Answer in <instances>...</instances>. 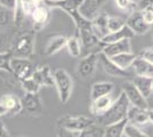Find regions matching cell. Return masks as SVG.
Returning <instances> with one entry per match:
<instances>
[{
    "label": "cell",
    "instance_id": "obj_1",
    "mask_svg": "<svg viewBox=\"0 0 153 137\" xmlns=\"http://www.w3.org/2000/svg\"><path fill=\"white\" fill-rule=\"evenodd\" d=\"M83 0H42V4L51 8H58L70 16L76 24V31L80 30H91V21L86 20L79 12Z\"/></svg>",
    "mask_w": 153,
    "mask_h": 137
},
{
    "label": "cell",
    "instance_id": "obj_2",
    "mask_svg": "<svg viewBox=\"0 0 153 137\" xmlns=\"http://www.w3.org/2000/svg\"><path fill=\"white\" fill-rule=\"evenodd\" d=\"M129 109H130V103L128 101L126 94L121 91L118 98L113 102V104L111 105V107L102 117L98 118V122L102 124V127L118 124L122 120L127 119Z\"/></svg>",
    "mask_w": 153,
    "mask_h": 137
},
{
    "label": "cell",
    "instance_id": "obj_3",
    "mask_svg": "<svg viewBox=\"0 0 153 137\" xmlns=\"http://www.w3.org/2000/svg\"><path fill=\"white\" fill-rule=\"evenodd\" d=\"M53 78H54V86L56 87L61 103L66 104L70 101L73 90L72 77L64 69H57L53 73Z\"/></svg>",
    "mask_w": 153,
    "mask_h": 137
},
{
    "label": "cell",
    "instance_id": "obj_4",
    "mask_svg": "<svg viewBox=\"0 0 153 137\" xmlns=\"http://www.w3.org/2000/svg\"><path fill=\"white\" fill-rule=\"evenodd\" d=\"M36 44V32L34 31H26L23 32L14 44L13 49L10 50L14 57L19 59H29L33 54Z\"/></svg>",
    "mask_w": 153,
    "mask_h": 137
},
{
    "label": "cell",
    "instance_id": "obj_5",
    "mask_svg": "<svg viewBox=\"0 0 153 137\" xmlns=\"http://www.w3.org/2000/svg\"><path fill=\"white\" fill-rule=\"evenodd\" d=\"M58 127L63 128L70 133H81L88 127L95 124V120L90 117L86 116H70L66 114L64 117L59 118L57 121Z\"/></svg>",
    "mask_w": 153,
    "mask_h": 137
},
{
    "label": "cell",
    "instance_id": "obj_6",
    "mask_svg": "<svg viewBox=\"0 0 153 137\" xmlns=\"http://www.w3.org/2000/svg\"><path fill=\"white\" fill-rule=\"evenodd\" d=\"M10 69H12V74L19 79V81L31 78L36 70L33 63L30 59H19V57H14V56L10 59Z\"/></svg>",
    "mask_w": 153,
    "mask_h": 137
},
{
    "label": "cell",
    "instance_id": "obj_7",
    "mask_svg": "<svg viewBox=\"0 0 153 137\" xmlns=\"http://www.w3.org/2000/svg\"><path fill=\"white\" fill-rule=\"evenodd\" d=\"M29 16L31 17L33 31L36 32V31L42 30L49 23V20H51V10H49L48 7L45 6L41 2V4H38V5L33 6Z\"/></svg>",
    "mask_w": 153,
    "mask_h": 137
},
{
    "label": "cell",
    "instance_id": "obj_8",
    "mask_svg": "<svg viewBox=\"0 0 153 137\" xmlns=\"http://www.w3.org/2000/svg\"><path fill=\"white\" fill-rule=\"evenodd\" d=\"M122 91L126 94L130 105H133L135 107L149 110V103L146 98L142 95V93L137 89V87L133 84V81H126L122 85Z\"/></svg>",
    "mask_w": 153,
    "mask_h": 137
},
{
    "label": "cell",
    "instance_id": "obj_9",
    "mask_svg": "<svg viewBox=\"0 0 153 137\" xmlns=\"http://www.w3.org/2000/svg\"><path fill=\"white\" fill-rule=\"evenodd\" d=\"M76 33L79 36L80 42H81L82 50H90L89 54L102 53L100 50H103L104 45L91 30H80V31H76Z\"/></svg>",
    "mask_w": 153,
    "mask_h": 137
},
{
    "label": "cell",
    "instance_id": "obj_10",
    "mask_svg": "<svg viewBox=\"0 0 153 137\" xmlns=\"http://www.w3.org/2000/svg\"><path fill=\"white\" fill-rule=\"evenodd\" d=\"M98 55L100 53H91L79 61L76 66V73L81 78H88L95 72L96 66L98 64Z\"/></svg>",
    "mask_w": 153,
    "mask_h": 137
},
{
    "label": "cell",
    "instance_id": "obj_11",
    "mask_svg": "<svg viewBox=\"0 0 153 137\" xmlns=\"http://www.w3.org/2000/svg\"><path fill=\"white\" fill-rule=\"evenodd\" d=\"M108 0H83L79 12L86 20L93 21L96 16L101 14V8Z\"/></svg>",
    "mask_w": 153,
    "mask_h": 137
},
{
    "label": "cell",
    "instance_id": "obj_12",
    "mask_svg": "<svg viewBox=\"0 0 153 137\" xmlns=\"http://www.w3.org/2000/svg\"><path fill=\"white\" fill-rule=\"evenodd\" d=\"M126 25L135 34H145L150 29V26L145 24V22L143 21L142 12L140 10H135L131 14H129L127 21H126Z\"/></svg>",
    "mask_w": 153,
    "mask_h": 137
},
{
    "label": "cell",
    "instance_id": "obj_13",
    "mask_svg": "<svg viewBox=\"0 0 153 137\" xmlns=\"http://www.w3.org/2000/svg\"><path fill=\"white\" fill-rule=\"evenodd\" d=\"M102 53L108 59L117 56L119 54H123V53H131L130 39H125L121 41H118V42H114V44L104 46Z\"/></svg>",
    "mask_w": 153,
    "mask_h": 137
},
{
    "label": "cell",
    "instance_id": "obj_14",
    "mask_svg": "<svg viewBox=\"0 0 153 137\" xmlns=\"http://www.w3.org/2000/svg\"><path fill=\"white\" fill-rule=\"evenodd\" d=\"M23 109L30 114H40L42 112V102L39 94H25L22 99Z\"/></svg>",
    "mask_w": 153,
    "mask_h": 137
},
{
    "label": "cell",
    "instance_id": "obj_15",
    "mask_svg": "<svg viewBox=\"0 0 153 137\" xmlns=\"http://www.w3.org/2000/svg\"><path fill=\"white\" fill-rule=\"evenodd\" d=\"M0 105H2L7 110L8 114H19V112L23 110L22 101L17 96L12 95V94H6L0 97Z\"/></svg>",
    "mask_w": 153,
    "mask_h": 137
},
{
    "label": "cell",
    "instance_id": "obj_16",
    "mask_svg": "<svg viewBox=\"0 0 153 137\" xmlns=\"http://www.w3.org/2000/svg\"><path fill=\"white\" fill-rule=\"evenodd\" d=\"M98 62L101 63L104 72L110 74V76H113V77H117V78L118 77H127V76H129V73L127 71L120 69L115 63H113L111 61V59L106 57L103 53H100V55H98Z\"/></svg>",
    "mask_w": 153,
    "mask_h": 137
},
{
    "label": "cell",
    "instance_id": "obj_17",
    "mask_svg": "<svg viewBox=\"0 0 153 137\" xmlns=\"http://www.w3.org/2000/svg\"><path fill=\"white\" fill-rule=\"evenodd\" d=\"M32 78L38 82L40 87H53L54 86L53 73L48 65L37 67L32 74Z\"/></svg>",
    "mask_w": 153,
    "mask_h": 137
},
{
    "label": "cell",
    "instance_id": "obj_18",
    "mask_svg": "<svg viewBox=\"0 0 153 137\" xmlns=\"http://www.w3.org/2000/svg\"><path fill=\"white\" fill-rule=\"evenodd\" d=\"M113 99L111 97V95H106V96H103L95 99V101H91L90 103V112L91 114L96 116L97 118L102 117L105 112L108 111V109L111 107V105L113 104Z\"/></svg>",
    "mask_w": 153,
    "mask_h": 137
},
{
    "label": "cell",
    "instance_id": "obj_19",
    "mask_svg": "<svg viewBox=\"0 0 153 137\" xmlns=\"http://www.w3.org/2000/svg\"><path fill=\"white\" fill-rule=\"evenodd\" d=\"M66 42H68V38L64 36H55L47 41L45 48L42 50V54L46 56H51L55 55L56 53L62 50L63 48L66 47Z\"/></svg>",
    "mask_w": 153,
    "mask_h": 137
},
{
    "label": "cell",
    "instance_id": "obj_20",
    "mask_svg": "<svg viewBox=\"0 0 153 137\" xmlns=\"http://www.w3.org/2000/svg\"><path fill=\"white\" fill-rule=\"evenodd\" d=\"M128 122L133 124L135 126L140 124H146L150 122V117H149V110H144V109H140V107H130L128 111Z\"/></svg>",
    "mask_w": 153,
    "mask_h": 137
},
{
    "label": "cell",
    "instance_id": "obj_21",
    "mask_svg": "<svg viewBox=\"0 0 153 137\" xmlns=\"http://www.w3.org/2000/svg\"><path fill=\"white\" fill-rule=\"evenodd\" d=\"M108 16L101 13L91 21V31L97 36V38L102 40L108 34Z\"/></svg>",
    "mask_w": 153,
    "mask_h": 137
},
{
    "label": "cell",
    "instance_id": "obj_22",
    "mask_svg": "<svg viewBox=\"0 0 153 137\" xmlns=\"http://www.w3.org/2000/svg\"><path fill=\"white\" fill-rule=\"evenodd\" d=\"M135 36H136V34L126 25L123 29H121L120 31H117V32H113V33H108V36H106L105 38H103L101 41H102L103 45L106 46V45H110V44H114V42H118V41H121V40H125V39H131V38H134Z\"/></svg>",
    "mask_w": 153,
    "mask_h": 137
},
{
    "label": "cell",
    "instance_id": "obj_23",
    "mask_svg": "<svg viewBox=\"0 0 153 137\" xmlns=\"http://www.w3.org/2000/svg\"><path fill=\"white\" fill-rule=\"evenodd\" d=\"M113 88H114V85L112 82H108V81L95 82L91 86V89H90V99L95 101V99L103 97V96L111 95Z\"/></svg>",
    "mask_w": 153,
    "mask_h": 137
},
{
    "label": "cell",
    "instance_id": "obj_24",
    "mask_svg": "<svg viewBox=\"0 0 153 137\" xmlns=\"http://www.w3.org/2000/svg\"><path fill=\"white\" fill-rule=\"evenodd\" d=\"M131 69L134 70L135 74L137 77H145V78L153 79V64L149 63L147 61L140 59L138 56L133 63Z\"/></svg>",
    "mask_w": 153,
    "mask_h": 137
},
{
    "label": "cell",
    "instance_id": "obj_25",
    "mask_svg": "<svg viewBox=\"0 0 153 137\" xmlns=\"http://www.w3.org/2000/svg\"><path fill=\"white\" fill-rule=\"evenodd\" d=\"M137 59V55H135L134 53H123V54H119L117 56L111 57V61L115 63L120 69L127 71V69L131 67L133 63L135 62V59Z\"/></svg>",
    "mask_w": 153,
    "mask_h": 137
},
{
    "label": "cell",
    "instance_id": "obj_26",
    "mask_svg": "<svg viewBox=\"0 0 153 137\" xmlns=\"http://www.w3.org/2000/svg\"><path fill=\"white\" fill-rule=\"evenodd\" d=\"M152 78H145V77H137L133 80V84H134L137 89L142 93V95L145 98H147L151 94H152Z\"/></svg>",
    "mask_w": 153,
    "mask_h": 137
},
{
    "label": "cell",
    "instance_id": "obj_27",
    "mask_svg": "<svg viewBox=\"0 0 153 137\" xmlns=\"http://www.w3.org/2000/svg\"><path fill=\"white\" fill-rule=\"evenodd\" d=\"M128 124V119H125L120 122L114 124H110L104 127L105 131H104V137H122L123 133H125V128Z\"/></svg>",
    "mask_w": 153,
    "mask_h": 137
},
{
    "label": "cell",
    "instance_id": "obj_28",
    "mask_svg": "<svg viewBox=\"0 0 153 137\" xmlns=\"http://www.w3.org/2000/svg\"><path fill=\"white\" fill-rule=\"evenodd\" d=\"M66 49H68L69 54L74 59H78V57H80L82 55V47H81V42H80L78 33L73 37L68 38Z\"/></svg>",
    "mask_w": 153,
    "mask_h": 137
},
{
    "label": "cell",
    "instance_id": "obj_29",
    "mask_svg": "<svg viewBox=\"0 0 153 137\" xmlns=\"http://www.w3.org/2000/svg\"><path fill=\"white\" fill-rule=\"evenodd\" d=\"M104 131H105L104 127L93 124V126L88 127L87 129L79 133L78 137H104Z\"/></svg>",
    "mask_w": 153,
    "mask_h": 137
},
{
    "label": "cell",
    "instance_id": "obj_30",
    "mask_svg": "<svg viewBox=\"0 0 153 137\" xmlns=\"http://www.w3.org/2000/svg\"><path fill=\"white\" fill-rule=\"evenodd\" d=\"M126 26V21L118 17V16H108V33H113L120 31Z\"/></svg>",
    "mask_w": 153,
    "mask_h": 137
},
{
    "label": "cell",
    "instance_id": "obj_31",
    "mask_svg": "<svg viewBox=\"0 0 153 137\" xmlns=\"http://www.w3.org/2000/svg\"><path fill=\"white\" fill-rule=\"evenodd\" d=\"M14 23V10L0 5V26H8Z\"/></svg>",
    "mask_w": 153,
    "mask_h": 137
},
{
    "label": "cell",
    "instance_id": "obj_32",
    "mask_svg": "<svg viewBox=\"0 0 153 137\" xmlns=\"http://www.w3.org/2000/svg\"><path fill=\"white\" fill-rule=\"evenodd\" d=\"M21 84H22V87L25 91V94H38L39 90H40L39 84L32 77L21 81Z\"/></svg>",
    "mask_w": 153,
    "mask_h": 137
},
{
    "label": "cell",
    "instance_id": "obj_33",
    "mask_svg": "<svg viewBox=\"0 0 153 137\" xmlns=\"http://www.w3.org/2000/svg\"><path fill=\"white\" fill-rule=\"evenodd\" d=\"M115 6L122 12H127L131 14L133 12L137 10V5L134 0H114Z\"/></svg>",
    "mask_w": 153,
    "mask_h": 137
},
{
    "label": "cell",
    "instance_id": "obj_34",
    "mask_svg": "<svg viewBox=\"0 0 153 137\" xmlns=\"http://www.w3.org/2000/svg\"><path fill=\"white\" fill-rule=\"evenodd\" d=\"M123 136H126V137H149V135L145 134L142 129H140L137 126H135V124H129V122H128L127 126H126V128H125Z\"/></svg>",
    "mask_w": 153,
    "mask_h": 137
},
{
    "label": "cell",
    "instance_id": "obj_35",
    "mask_svg": "<svg viewBox=\"0 0 153 137\" xmlns=\"http://www.w3.org/2000/svg\"><path fill=\"white\" fill-rule=\"evenodd\" d=\"M13 59V54L10 50L0 53V70L12 73V69H10V59Z\"/></svg>",
    "mask_w": 153,
    "mask_h": 137
},
{
    "label": "cell",
    "instance_id": "obj_36",
    "mask_svg": "<svg viewBox=\"0 0 153 137\" xmlns=\"http://www.w3.org/2000/svg\"><path fill=\"white\" fill-rule=\"evenodd\" d=\"M137 56L140 57V59L147 61L149 63L153 64V49L152 48H144V49H142Z\"/></svg>",
    "mask_w": 153,
    "mask_h": 137
},
{
    "label": "cell",
    "instance_id": "obj_37",
    "mask_svg": "<svg viewBox=\"0 0 153 137\" xmlns=\"http://www.w3.org/2000/svg\"><path fill=\"white\" fill-rule=\"evenodd\" d=\"M136 5H137V10L140 12L153 9V0H137Z\"/></svg>",
    "mask_w": 153,
    "mask_h": 137
},
{
    "label": "cell",
    "instance_id": "obj_38",
    "mask_svg": "<svg viewBox=\"0 0 153 137\" xmlns=\"http://www.w3.org/2000/svg\"><path fill=\"white\" fill-rule=\"evenodd\" d=\"M142 17H143V21L145 22V24H147L149 26L153 25V9L143 10L142 12Z\"/></svg>",
    "mask_w": 153,
    "mask_h": 137
},
{
    "label": "cell",
    "instance_id": "obj_39",
    "mask_svg": "<svg viewBox=\"0 0 153 137\" xmlns=\"http://www.w3.org/2000/svg\"><path fill=\"white\" fill-rule=\"evenodd\" d=\"M17 2H19V0H0V5L10 9V10H15Z\"/></svg>",
    "mask_w": 153,
    "mask_h": 137
},
{
    "label": "cell",
    "instance_id": "obj_40",
    "mask_svg": "<svg viewBox=\"0 0 153 137\" xmlns=\"http://www.w3.org/2000/svg\"><path fill=\"white\" fill-rule=\"evenodd\" d=\"M57 137H74V135H73V133H70V131L65 130L63 128H59L58 127Z\"/></svg>",
    "mask_w": 153,
    "mask_h": 137
},
{
    "label": "cell",
    "instance_id": "obj_41",
    "mask_svg": "<svg viewBox=\"0 0 153 137\" xmlns=\"http://www.w3.org/2000/svg\"><path fill=\"white\" fill-rule=\"evenodd\" d=\"M0 137H10L4 122H1V121H0Z\"/></svg>",
    "mask_w": 153,
    "mask_h": 137
},
{
    "label": "cell",
    "instance_id": "obj_42",
    "mask_svg": "<svg viewBox=\"0 0 153 137\" xmlns=\"http://www.w3.org/2000/svg\"><path fill=\"white\" fill-rule=\"evenodd\" d=\"M6 44H7L6 37H5V36H2V34H0V53L7 52V50H4V49H5V47H6Z\"/></svg>",
    "mask_w": 153,
    "mask_h": 137
},
{
    "label": "cell",
    "instance_id": "obj_43",
    "mask_svg": "<svg viewBox=\"0 0 153 137\" xmlns=\"http://www.w3.org/2000/svg\"><path fill=\"white\" fill-rule=\"evenodd\" d=\"M5 114H8V113H7V110L2 105H0V117H2V116H5Z\"/></svg>",
    "mask_w": 153,
    "mask_h": 137
},
{
    "label": "cell",
    "instance_id": "obj_44",
    "mask_svg": "<svg viewBox=\"0 0 153 137\" xmlns=\"http://www.w3.org/2000/svg\"><path fill=\"white\" fill-rule=\"evenodd\" d=\"M149 117H150V122L153 124V110L149 109Z\"/></svg>",
    "mask_w": 153,
    "mask_h": 137
},
{
    "label": "cell",
    "instance_id": "obj_45",
    "mask_svg": "<svg viewBox=\"0 0 153 137\" xmlns=\"http://www.w3.org/2000/svg\"><path fill=\"white\" fill-rule=\"evenodd\" d=\"M152 89H153V81H152Z\"/></svg>",
    "mask_w": 153,
    "mask_h": 137
},
{
    "label": "cell",
    "instance_id": "obj_46",
    "mask_svg": "<svg viewBox=\"0 0 153 137\" xmlns=\"http://www.w3.org/2000/svg\"><path fill=\"white\" fill-rule=\"evenodd\" d=\"M152 38H153V36H152Z\"/></svg>",
    "mask_w": 153,
    "mask_h": 137
}]
</instances>
